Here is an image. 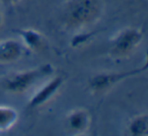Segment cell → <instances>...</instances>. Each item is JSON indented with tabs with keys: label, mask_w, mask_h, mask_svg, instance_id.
I'll return each mask as SVG.
<instances>
[{
	"label": "cell",
	"mask_w": 148,
	"mask_h": 136,
	"mask_svg": "<svg viewBox=\"0 0 148 136\" xmlns=\"http://www.w3.org/2000/svg\"><path fill=\"white\" fill-rule=\"evenodd\" d=\"M128 131L130 135L142 136L146 135L148 131V116L147 114H141L130 121L128 125Z\"/></svg>",
	"instance_id": "cell-8"
},
{
	"label": "cell",
	"mask_w": 148,
	"mask_h": 136,
	"mask_svg": "<svg viewBox=\"0 0 148 136\" xmlns=\"http://www.w3.org/2000/svg\"><path fill=\"white\" fill-rule=\"evenodd\" d=\"M17 113L13 108L0 106V130H8L15 124Z\"/></svg>",
	"instance_id": "cell-9"
},
{
	"label": "cell",
	"mask_w": 148,
	"mask_h": 136,
	"mask_svg": "<svg viewBox=\"0 0 148 136\" xmlns=\"http://www.w3.org/2000/svg\"><path fill=\"white\" fill-rule=\"evenodd\" d=\"M142 40V31L135 27L124 29L112 40L110 53L115 58L127 57L139 46Z\"/></svg>",
	"instance_id": "cell-3"
},
{
	"label": "cell",
	"mask_w": 148,
	"mask_h": 136,
	"mask_svg": "<svg viewBox=\"0 0 148 136\" xmlns=\"http://www.w3.org/2000/svg\"><path fill=\"white\" fill-rule=\"evenodd\" d=\"M146 70H147V65L145 64L143 67L137 68L135 70L126 71V72L99 73V74L95 75V76L90 78V80H89V87L95 93H103V91H106L107 89L114 87L116 83L124 80L127 77L133 76V75L138 74V73L145 72Z\"/></svg>",
	"instance_id": "cell-4"
},
{
	"label": "cell",
	"mask_w": 148,
	"mask_h": 136,
	"mask_svg": "<svg viewBox=\"0 0 148 136\" xmlns=\"http://www.w3.org/2000/svg\"><path fill=\"white\" fill-rule=\"evenodd\" d=\"M89 121L90 117L85 110H74L67 116V126L74 133H83L87 130Z\"/></svg>",
	"instance_id": "cell-7"
},
{
	"label": "cell",
	"mask_w": 148,
	"mask_h": 136,
	"mask_svg": "<svg viewBox=\"0 0 148 136\" xmlns=\"http://www.w3.org/2000/svg\"><path fill=\"white\" fill-rule=\"evenodd\" d=\"M3 3H6V4H13V3L17 2L19 0H1Z\"/></svg>",
	"instance_id": "cell-11"
},
{
	"label": "cell",
	"mask_w": 148,
	"mask_h": 136,
	"mask_svg": "<svg viewBox=\"0 0 148 136\" xmlns=\"http://www.w3.org/2000/svg\"><path fill=\"white\" fill-rule=\"evenodd\" d=\"M53 72V67L49 64L25 71H17L4 78V89L11 93H23L31 89L40 79L49 76Z\"/></svg>",
	"instance_id": "cell-2"
},
{
	"label": "cell",
	"mask_w": 148,
	"mask_h": 136,
	"mask_svg": "<svg viewBox=\"0 0 148 136\" xmlns=\"http://www.w3.org/2000/svg\"><path fill=\"white\" fill-rule=\"evenodd\" d=\"M23 46L21 42L13 39L0 41V63L16 61L23 56Z\"/></svg>",
	"instance_id": "cell-6"
},
{
	"label": "cell",
	"mask_w": 148,
	"mask_h": 136,
	"mask_svg": "<svg viewBox=\"0 0 148 136\" xmlns=\"http://www.w3.org/2000/svg\"><path fill=\"white\" fill-rule=\"evenodd\" d=\"M0 25H1V14H0Z\"/></svg>",
	"instance_id": "cell-12"
},
{
	"label": "cell",
	"mask_w": 148,
	"mask_h": 136,
	"mask_svg": "<svg viewBox=\"0 0 148 136\" xmlns=\"http://www.w3.org/2000/svg\"><path fill=\"white\" fill-rule=\"evenodd\" d=\"M63 81L64 80L61 76H57L51 79L49 82L46 83L41 89H39L34 95V97L29 101V107L38 108L49 102L57 93V91L61 89Z\"/></svg>",
	"instance_id": "cell-5"
},
{
	"label": "cell",
	"mask_w": 148,
	"mask_h": 136,
	"mask_svg": "<svg viewBox=\"0 0 148 136\" xmlns=\"http://www.w3.org/2000/svg\"><path fill=\"white\" fill-rule=\"evenodd\" d=\"M21 36H23V39L25 40V44L31 49L39 50L42 49V47L44 46V37L39 32L27 30V31H23Z\"/></svg>",
	"instance_id": "cell-10"
},
{
	"label": "cell",
	"mask_w": 148,
	"mask_h": 136,
	"mask_svg": "<svg viewBox=\"0 0 148 136\" xmlns=\"http://www.w3.org/2000/svg\"><path fill=\"white\" fill-rule=\"evenodd\" d=\"M103 10V0H68L62 9V21L68 29H81L99 21Z\"/></svg>",
	"instance_id": "cell-1"
}]
</instances>
